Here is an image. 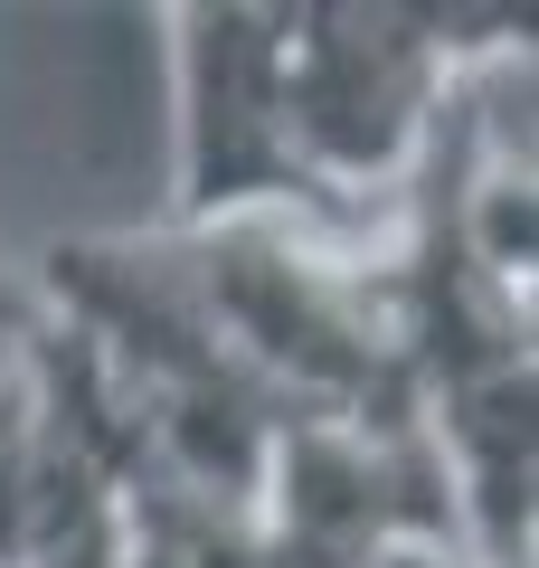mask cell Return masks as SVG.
<instances>
[{"mask_svg":"<svg viewBox=\"0 0 539 568\" xmlns=\"http://www.w3.org/2000/svg\"><path fill=\"white\" fill-rule=\"evenodd\" d=\"M48 323V313H39ZM58 446H48V398H39V332L0 342V568H39L58 530Z\"/></svg>","mask_w":539,"mask_h":568,"instance_id":"obj_2","label":"cell"},{"mask_svg":"<svg viewBox=\"0 0 539 568\" xmlns=\"http://www.w3.org/2000/svg\"><path fill=\"white\" fill-rule=\"evenodd\" d=\"M511 48L520 29H482L474 10H171L180 227L256 209L388 219L455 77Z\"/></svg>","mask_w":539,"mask_h":568,"instance_id":"obj_1","label":"cell"}]
</instances>
